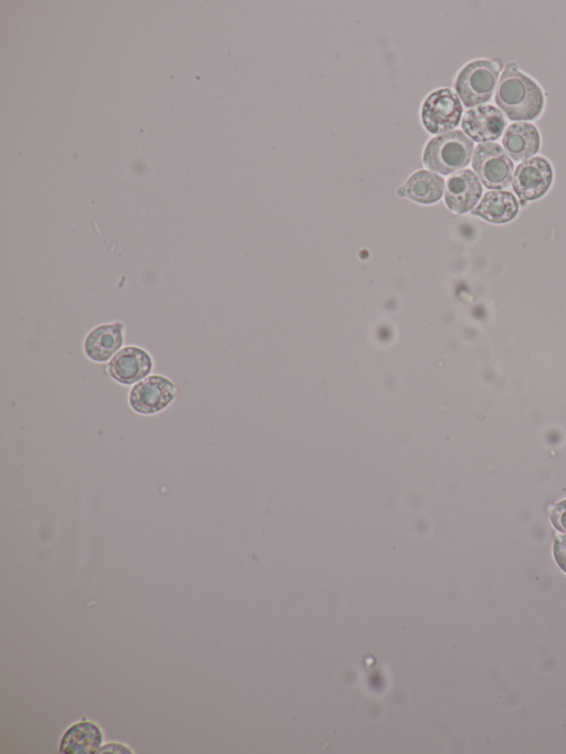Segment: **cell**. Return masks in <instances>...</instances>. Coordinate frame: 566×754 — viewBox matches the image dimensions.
Here are the masks:
<instances>
[{
  "label": "cell",
  "instance_id": "obj_2",
  "mask_svg": "<svg viewBox=\"0 0 566 754\" xmlns=\"http://www.w3.org/2000/svg\"><path fill=\"white\" fill-rule=\"evenodd\" d=\"M474 141L461 131L438 135L426 145L423 162L438 174H453L466 167L473 156Z\"/></svg>",
  "mask_w": 566,
  "mask_h": 754
},
{
  "label": "cell",
  "instance_id": "obj_5",
  "mask_svg": "<svg viewBox=\"0 0 566 754\" xmlns=\"http://www.w3.org/2000/svg\"><path fill=\"white\" fill-rule=\"evenodd\" d=\"M463 115L459 98L449 89H440L425 100L422 109L424 127L429 133L440 134L458 127Z\"/></svg>",
  "mask_w": 566,
  "mask_h": 754
},
{
  "label": "cell",
  "instance_id": "obj_16",
  "mask_svg": "<svg viewBox=\"0 0 566 754\" xmlns=\"http://www.w3.org/2000/svg\"><path fill=\"white\" fill-rule=\"evenodd\" d=\"M553 526L560 532L566 533V500L555 506L551 512Z\"/></svg>",
  "mask_w": 566,
  "mask_h": 754
},
{
  "label": "cell",
  "instance_id": "obj_11",
  "mask_svg": "<svg viewBox=\"0 0 566 754\" xmlns=\"http://www.w3.org/2000/svg\"><path fill=\"white\" fill-rule=\"evenodd\" d=\"M503 148L515 162L530 159L536 155L541 146L540 133L533 124L519 122L511 124L503 136Z\"/></svg>",
  "mask_w": 566,
  "mask_h": 754
},
{
  "label": "cell",
  "instance_id": "obj_4",
  "mask_svg": "<svg viewBox=\"0 0 566 754\" xmlns=\"http://www.w3.org/2000/svg\"><path fill=\"white\" fill-rule=\"evenodd\" d=\"M473 167L490 190H503L513 182V162L497 143H481L474 153Z\"/></svg>",
  "mask_w": 566,
  "mask_h": 754
},
{
  "label": "cell",
  "instance_id": "obj_6",
  "mask_svg": "<svg viewBox=\"0 0 566 754\" xmlns=\"http://www.w3.org/2000/svg\"><path fill=\"white\" fill-rule=\"evenodd\" d=\"M553 181L550 162L544 157H533L522 162L513 174V190L523 202L536 201L549 191Z\"/></svg>",
  "mask_w": 566,
  "mask_h": 754
},
{
  "label": "cell",
  "instance_id": "obj_8",
  "mask_svg": "<svg viewBox=\"0 0 566 754\" xmlns=\"http://www.w3.org/2000/svg\"><path fill=\"white\" fill-rule=\"evenodd\" d=\"M481 195V183L473 171H459L447 181L445 202L450 211L456 214L471 211L477 205Z\"/></svg>",
  "mask_w": 566,
  "mask_h": 754
},
{
  "label": "cell",
  "instance_id": "obj_9",
  "mask_svg": "<svg viewBox=\"0 0 566 754\" xmlns=\"http://www.w3.org/2000/svg\"><path fill=\"white\" fill-rule=\"evenodd\" d=\"M152 369L151 356L144 350L135 347L120 351L108 366V372L113 379L125 385H131L145 379Z\"/></svg>",
  "mask_w": 566,
  "mask_h": 754
},
{
  "label": "cell",
  "instance_id": "obj_17",
  "mask_svg": "<svg viewBox=\"0 0 566 754\" xmlns=\"http://www.w3.org/2000/svg\"><path fill=\"white\" fill-rule=\"evenodd\" d=\"M554 558L566 573V536L558 537L554 542Z\"/></svg>",
  "mask_w": 566,
  "mask_h": 754
},
{
  "label": "cell",
  "instance_id": "obj_14",
  "mask_svg": "<svg viewBox=\"0 0 566 754\" xmlns=\"http://www.w3.org/2000/svg\"><path fill=\"white\" fill-rule=\"evenodd\" d=\"M444 187L443 177L428 171H418L408 178L404 186L398 188L397 194L419 204H434L442 198Z\"/></svg>",
  "mask_w": 566,
  "mask_h": 754
},
{
  "label": "cell",
  "instance_id": "obj_3",
  "mask_svg": "<svg viewBox=\"0 0 566 754\" xmlns=\"http://www.w3.org/2000/svg\"><path fill=\"white\" fill-rule=\"evenodd\" d=\"M499 71L496 62L477 60L470 62L460 71L456 80V91L467 108L487 103L494 94Z\"/></svg>",
  "mask_w": 566,
  "mask_h": 754
},
{
  "label": "cell",
  "instance_id": "obj_18",
  "mask_svg": "<svg viewBox=\"0 0 566 754\" xmlns=\"http://www.w3.org/2000/svg\"><path fill=\"white\" fill-rule=\"evenodd\" d=\"M98 753H129L131 754L132 751L125 746L119 745V743H109V745L104 746L102 749L99 750Z\"/></svg>",
  "mask_w": 566,
  "mask_h": 754
},
{
  "label": "cell",
  "instance_id": "obj_13",
  "mask_svg": "<svg viewBox=\"0 0 566 754\" xmlns=\"http://www.w3.org/2000/svg\"><path fill=\"white\" fill-rule=\"evenodd\" d=\"M103 741L102 731L91 721H80L62 736L60 752L65 754L98 753Z\"/></svg>",
  "mask_w": 566,
  "mask_h": 754
},
{
  "label": "cell",
  "instance_id": "obj_15",
  "mask_svg": "<svg viewBox=\"0 0 566 754\" xmlns=\"http://www.w3.org/2000/svg\"><path fill=\"white\" fill-rule=\"evenodd\" d=\"M519 212L516 197L509 192H489L473 211V215L484 218L494 224H505L512 221Z\"/></svg>",
  "mask_w": 566,
  "mask_h": 754
},
{
  "label": "cell",
  "instance_id": "obj_1",
  "mask_svg": "<svg viewBox=\"0 0 566 754\" xmlns=\"http://www.w3.org/2000/svg\"><path fill=\"white\" fill-rule=\"evenodd\" d=\"M496 103L509 120L532 121L539 118L544 109V96L536 81L510 64L500 77Z\"/></svg>",
  "mask_w": 566,
  "mask_h": 754
},
{
  "label": "cell",
  "instance_id": "obj_10",
  "mask_svg": "<svg viewBox=\"0 0 566 754\" xmlns=\"http://www.w3.org/2000/svg\"><path fill=\"white\" fill-rule=\"evenodd\" d=\"M506 124L505 117L499 109L485 106L469 110L461 127L470 139L487 143L499 139Z\"/></svg>",
  "mask_w": 566,
  "mask_h": 754
},
{
  "label": "cell",
  "instance_id": "obj_7",
  "mask_svg": "<svg viewBox=\"0 0 566 754\" xmlns=\"http://www.w3.org/2000/svg\"><path fill=\"white\" fill-rule=\"evenodd\" d=\"M174 384L163 376H151L135 385L130 394V404L135 412L154 414L164 410L174 400Z\"/></svg>",
  "mask_w": 566,
  "mask_h": 754
},
{
  "label": "cell",
  "instance_id": "obj_12",
  "mask_svg": "<svg viewBox=\"0 0 566 754\" xmlns=\"http://www.w3.org/2000/svg\"><path fill=\"white\" fill-rule=\"evenodd\" d=\"M123 344V324H104L90 332L85 342L86 354L92 361L107 362Z\"/></svg>",
  "mask_w": 566,
  "mask_h": 754
}]
</instances>
